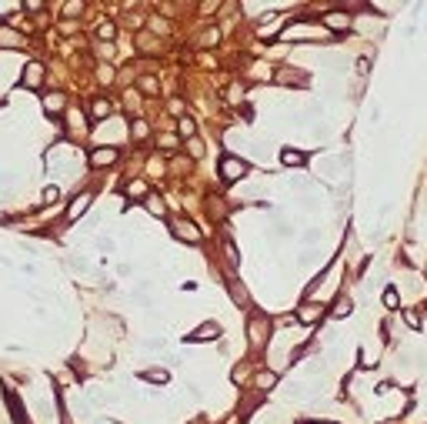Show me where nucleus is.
<instances>
[{
  "instance_id": "obj_15",
  "label": "nucleus",
  "mask_w": 427,
  "mask_h": 424,
  "mask_svg": "<svg viewBox=\"0 0 427 424\" xmlns=\"http://www.w3.org/2000/svg\"><path fill=\"white\" fill-rule=\"evenodd\" d=\"M147 207L153 210V217H164V204H161L157 197H147Z\"/></svg>"
},
{
  "instance_id": "obj_12",
  "label": "nucleus",
  "mask_w": 427,
  "mask_h": 424,
  "mask_svg": "<svg viewBox=\"0 0 427 424\" xmlns=\"http://www.w3.org/2000/svg\"><path fill=\"white\" fill-rule=\"evenodd\" d=\"M384 304H387V307H397V304H401V297H397V291H394V288H387V291H384Z\"/></svg>"
},
{
  "instance_id": "obj_14",
  "label": "nucleus",
  "mask_w": 427,
  "mask_h": 424,
  "mask_svg": "<svg viewBox=\"0 0 427 424\" xmlns=\"http://www.w3.org/2000/svg\"><path fill=\"white\" fill-rule=\"evenodd\" d=\"M144 187H147L144 181H134V184L127 187V194H130V197H144Z\"/></svg>"
},
{
  "instance_id": "obj_8",
  "label": "nucleus",
  "mask_w": 427,
  "mask_h": 424,
  "mask_svg": "<svg viewBox=\"0 0 427 424\" xmlns=\"http://www.w3.org/2000/svg\"><path fill=\"white\" fill-rule=\"evenodd\" d=\"M87 204H90V194H84V197H77V200H73V204H70V214H67V217H70V221H77V217H81V210L87 207Z\"/></svg>"
},
{
  "instance_id": "obj_5",
  "label": "nucleus",
  "mask_w": 427,
  "mask_h": 424,
  "mask_svg": "<svg viewBox=\"0 0 427 424\" xmlns=\"http://www.w3.org/2000/svg\"><path fill=\"white\" fill-rule=\"evenodd\" d=\"M97 37H100V40H113V37H117V24H113V20H100V24H97Z\"/></svg>"
},
{
  "instance_id": "obj_4",
  "label": "nucleus",
  "mask_w": 427,
  "mask_h": 424,
  "mask_svg": "<svg viewBox=\"0 0 427 424\" xmlns=\"http://www.w3.org/2000/svg\"><path fill=\"white\" fill-rule=\"evenodd\" d=\"M113 160H117V151H113V147L90 154V164H94V167H107V164H113Z\"/></svg>"
},
{
  "instance_id": "obj_18",
  "label": "nucleus",
  "mask_w": 427,
  "mask_h": 424,
  "mask_svg": "<svg viewBox=\"0 0 427 424\" xmlns=\"http://www.w3.org/2000/svg\"><path fill=\"white\" fill-rule=\"evenodd\" d=\"M41 7H44V0H24V10H30V14H37Z\"/></svg>"
},
{
  "instance_id": "obj_6",
  "label": "nucleus",
  "mask_w": 427,
  "mask_h": 424,
  "mask_svg": "<svg viewBox=\"0 0 427 424\" xmlns=\"http://www.w3.org/2000/svg\"><path fill=\"white\" fill-rule=\"evenodd\" d=\"M174 231H177L180 237H187V240H201L197 227H193V224H187V221H177V224H174Z\"/></svg>"
},
{
  "instance_id": "obj_11",
  "label": "nucleus",
  "mask_w": 427,
  "mask_h": 424,
  "mask_svg": "<svg viewBox=\"0 0 427 424\" xmlns=\"http://www.w3.org/2000/svg\"><path fill=\"white\" fill-rule=\"evenodd\" d=\"M193 130H197V124H193L190 117H180V134H184V137H193Z\"/></svg>"
},
{
  "instance_id": "obj_17",
  "label": "nucleus",
  "mask_w": 427,
  "mask_h": 424,
  "mask_svg": "<svg viewBox=\"0 0 427 424\" xmlns=\"http://www.w3.org/2000/svg\"><path fill=\"white\" fill-rule=\"evenodd\" d=\"M150 27H153V30H167V20H164V17H150Z\"/></svg>"
},
{
  "instance_id": "obj_7",
  "label": "nucleus",
  "mask_w": 427,
  "mask_h": 424,
  "mask_svg": "<svg viewBox=\"0 0 427 424\" xmlns=\"http://www.w3.org/2000/svg\"><path fill=\"white\" fill-rule=\"evenodd\" d=\"M281 157H284V164H287V167H300V164L307 160V154H304V151H284Z\"/></svg>"
},
{
  "instance_id": "obj_13",
  "label": "nucleus",
  "mask_w": 427,
  "mask_h": 424,
  "mask_svg": "<svg viewBox=\"0 0 427 424\" xmlns=\"http://www.w3.org/2000/svg\"><path fill=\"white\" fill-rule=\"evenodd\" d=\"M44 104H47V111H60V104H64V94H54V97H47Z\"/></svg>"
},
{
  "instance_id": "obj_2",
  "label": "nucleus",
  "mask_w": 427,
  "mask_h": 424,
  "mask_svg": "<svg viewBox=\"0 0 427 424\" xmlns=\"http://www.w3.org/2000/svg\"><path fill=\"white\" fill-rule=\"evenodd\" d=\"M41 77H44V64L30 60V64L24 67V87H41Z\"/></svg>"
},
{
  "instance_id": "obj_9",
  "label": "nucleus",
  "mask_w": 427,
  "mask_h": 424,
  "mask_svg": "<svg viewBox=\"0 0 427 424\" xmlns=\"http://www.w3.org/2000/svg\"><path fill=\"white\" fill-rule=\"evenodd\" d=\"M77 14H84V0H70L64 7V17H77Z\"/></svg>"
},
{
  "instance_id": "obj_10",
  "label": "nucleus",
  "mask_w": 427,
  "mask_h": 424,
  "mask_svg": "<svg viewBox=\"0 0 427 424\" xmlns=\"http://www.w3.org/2000/svg\"><path fill=\"white\" fill-rule=\"evenodd\" d=\"M110 114V100H94V117H107Z\"/></svg>"
},
{
  "instance_id": "obj_3",
  "label": "nucleus",
  "mask_w": 427,
  "mask_h": 424,
  "mask_svg": "<svg viewBox=\"0 0 427 424\" xmlns=\"http://www.w3.org/2000/svg\"><path fill=\"white\" fill-rule=\"evenodd\" d=\"M324 24L331 30H347L351 27V14H324Z\"/></svg>"
},
{
  "instance_id": "obj_16",
  "label": "nucleus",
  "mask_w": 427,
  "mask_h": 424,
  "mask_svg": "<svg viewBox=\"0 0 427 424\" xmlns=\"http://www.w3.org/2000/svg\"><path fill=\"white\" fill-rule=\"evenodd\" d=\"M140 87H144V94H157V84H153V77H144V80H140Z\"/></svg>"
},
{
  "instance_id": "obj_1",
  "label": "nucleus",
  "mask_w": 427,
  "mask_h": 424,
  "mask_svg": "<svg viewBox=\"0 0 427 424\" xmlns=\"http://www.w3.org/2000/svg\"><path fill=\"white\" fill-rule=\"evenodd\" d=\"M247 174V164H244L241 157H224L220 160V177L224 181H237V177Z\"/></svg>"
}]
</instances>
